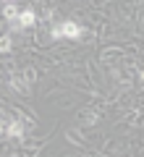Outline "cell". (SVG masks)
Instances as JSON below:
<instances>
[{
  "instance_id": "cell-1",
  "label": "cell",
  "mask_w": 144,
  "mask_h": 157,
  "mask_svg": "<svg viewBox=\"0 0 144 157\" xmlns=\"http://www.w3.org/2000/svg\"><path fill=\"white\" fill-rule=\"evenodd\" d=\"M34 21H37V13L32 11V8H24V11H18L16 13V18H13V29H18V32H21V29H29V26H34Z\"/></svg>"
},
{
  "instance_id": "cell-2",
  "label": "cell",
  "mask_w": 144,
  "mask_h": 157,
  "mask_svg": "<svg viewBox=\"0 0 144 157\" xmlns=\"http://www.w3.org/2000/svg\"><path fill=\"white\" fill-rule=\"evenodd\" d=\"M60 34H63V37H68V39H81L84 29L79 26L76 21H63L60 24Z\"/></svg>"
},
{
  "instance_id": "cell-3",
  "label": "cell",
  "mask_w": 144,
  "mask_h": 157,
  "mask_svg": "<svg viewBox=\"0 0 144 157\" xmlns=\"http://www.w3.org/2000/svg\"><path fill=\"white\" fill-rule=\"evenodd\" d=\"M16 13H18V8L13 6V3H6V8H3V16H6L8 21H13V18H16Z\"/></svg>"
},
{
  "instance_id": "cell-4",
  "label": "cell",
  "mask_w": 144,
  "mask_h": 157,
  "mask_svg": "<svg viewBox=\"0 0 144 157\" xmlns=\"http://www.w3.org/2000/svg\"><path fill=\"white\" fill-rule=\"evenodd\" d=\"M0 128H6V131H8L11 136H21V134H24V131H21V126H18V123H11V126H0Z\"/></svg>"
},
{
  "instance_id": "cell-5",
  "label": "cell",
  "mask_w": 144,
  "mask_h": 157,
  "mask_svg": "<svg viewBox=\"0 0 144 157\" xmlns=\"http://www.w3.org/2000/svg\"><path fill=\"white\" fill-rule=\"evenodd\" d=\"M13 47V42H11V37H0V52H8Z\"/></svg>"
},
{
  "instance_id": "cell-6",
  "label": "cell",
  "mask_w": 144,
  "mask_h": 157,
  "mask_svg": "<svg viewBox=\"0 0 144 157\" xmlns=\"http://www.w3.org/2000/svg\"><path fill=\"white\" fill-rule=\"evenodd\" d=\"M3 3H13V0H3Z\"/></svg>"
}]
</instances>
